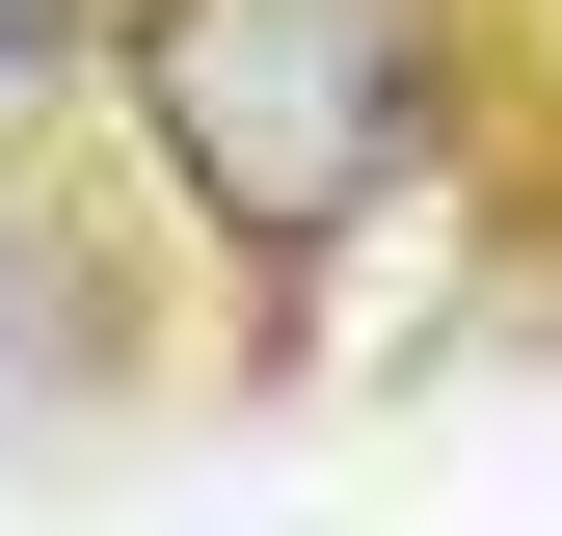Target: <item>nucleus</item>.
Instances as JSON below:
<instances>
[{"label":"nucleus","instance_id":"obj_1","mask_svg":"<svg viewBox=\"0 0 562 536\" xmlns=\"http://www.w3.org/2000/svg\"><path fill=\"white\" fill-rule=\"evenodd\" d=\"M108 134L241 295H322L348 242L482 134V0H108L81 27Z\"/></svg>","mask_w":562,"mask_h":536},{"label":"nucleus","instance_id":"obj_2","mask_svg":"<svg viewBox=\"0 0 562 536\" xmlns=\"http://www.w3.org/2000/svg\"><path fill=\"white\" fill-rule=\"evenodd\" d=\"M81 27H108V0H0V134H27L54 81H81Z\"/></svg>","mask_w":562,"mask_h":536},{"label":"nucleus","instance_id":"obj_3","mask_svg":"<svg viewBox=\"0 0 562 536\" xmlns=\"http://www.w3.org/2000/svg\"><path fill=\"white\" fill-rule=\"evenodd\" d=\"M509 81H536V108H562V0H509Z\"/></svg>","mask_w":562,"mask_h":536}]
</instances>
